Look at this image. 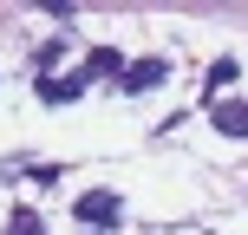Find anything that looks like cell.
<instances>
[{
  "label": "cell",
  "mask_w": 248,
  "mask_h": 235,
  "mask_svg": "<svg viewBox=\"0 0 248 235\" xmlns=\"http://www.w3.org/2000/svg\"><path fill=\"white\" fill-rule=\"evenodd\" d=\"M78 92H85V78H78V72H72V78H39V98H46V105H72Z\"/></svg>",
  "instance_id": "cell-5"
},
{
  "label": "cell",
  "mask_w": 248,
  "mask_h": 235,
  "mask_svg": "<svg viewBox=\"0 0 248 235\" xmlns=\"http://www.w3.org/2000/svg\"><path fill=\"white\" fill-rule=\"evenodd\" d=\"M229 78H235V59H216V65H209V92H222Z\"/></svg>",
  "instance_id": "cell-7"
},
{
  "label": "cell",
  "mask_w": 248,
  "mask_h": 235,
  "mask_svg": "<svg viewBox=\"0 0 248 235\" xmlns=\"http://www.w3.org/2000/svg\"><path fill=\"white\" fill-rule=\"evenodd\" d=\"M72 216H78L85 229H111V222H118V196H111V189H85Z\"/></svg>",
  "instance_id": "cell-1"
},
{
  "label": "cell",
  "mask_w": 248,
  "mask_h": 235,
  "mask_svg": "<svg viewBox=\"0 0 248 235\" xmlns=\"http://www.w3.org/2000/svg\"><path fill=\"white\" fill-rule=\"evenodd\" d=\"M7 235H46V216H39V209H13L7 216Z\"/></svg>",
  "instance_id": "cell-6"
},
{
  "label": "cell",
  "mask_w": 248,
  "mask_h": 235,
  "mask_svg": "<svg viewBox=\"0 0 248 235\" xmlns=\"http://www.w3.org/2000/svg\"><path fill=\"white\" fill-rule=\"evenodd\" d=\"M163 78H170V59H137V65H124L118 85L124 92H150V85H163Z\"/></svg>",
  "instance_id": "cell-2"
},
{
  "label": "cell",
  "mask_w": 248,
  "mask_h": 235,
  "mask_svg": "<svg viewBox=\"0 0 248 235\" xmlns=\"http://www.w3.org/2000/svg\"><path fill=\"white\" fill-rule=\"evenodd\" d=\"M209 124H216L222 137H248V105H242V98H222V105L209 111Z\"/></svg>",
  "instance_id": "cell-4"
},
{
  "label": "cell",
  "mask_w": 248,
  "mask_h": 235,
  "mask_svg": "<svg viewBox=\"0 0 248 235\" xmlns=\"http://www.w3.org/2000/svg\"><path fill=\"white\" fill-rule=\"evenodd\" d=\"M78 78H85V85H92V78H124V52H111V46H92V59L78 65Z\"/></svg>",
  "instance_id": "cell-3"
}]
</instances>
